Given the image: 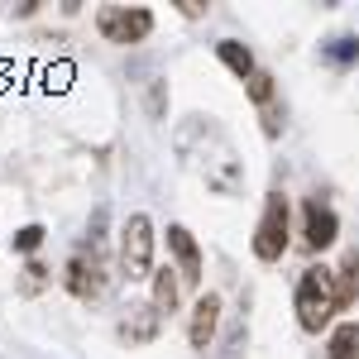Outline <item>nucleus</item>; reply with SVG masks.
<instances>
[{"label": "nucleus", "instance_id": "obj_1", "mask_svg": "<svg viewBox=\"0 0 359 359\" xmlns=\"http://www.w3.org/2000/svg\"><path fill=\"white\" fill-rule=\"evenodd\" d=\"M335 311H340L335 306V273L311 264L302 273V283H297V321H302V331H321Z\"/></svg>", "mask_w": 359, "mask_h": 359}, {"label": "nucleus", "instance_id": "obj_2", "mask_svg": "<svg viewBox=\"0 0 359 359\" xmlns=\"http://www.w3.org/2000/svg\"><path fill=\"white\" fill-rule=\"evenodd\" d=\"M120 273L130 283L154 273V221L144 211H135L125 221V230H120Z\"/></svg>", "mask_w": 359, "mask_h": 359}, {"label": "nucleus", "instance_id": "obj_3", "mask_svg": "<svg viewBox=\"0 0 359 359\" xmlns=\"http://www.w3.org/2000/svg\"><path fill=\"white\" fill-rule=\"evenodd\" d=\"M96 29H101L106 43H144L149 29H154V15L139 10V5H106L96 15Z\"/></svg>", "mask_w": 359, "mask_h": 359}, {"label": "nucleus", "instance_id": "obj_4", "mask_svg": "<svg viewBox=\"0 0 359 359\" xmlns=\"http://www.w3.org/2000/svg\"><path fill=\"white\" fill-rule=\"evenodd\" d=\"M283 249H287V196L269 192L264 216H259V230H254V254L264 264H273V259H283Z\"/></svg>", "mask_w": 359, "mask_h": 359}, {"label": "nucleus", "instance_id": "obj_5", "mask_svg": "<svg viewBox=\"0 0 359 359\" xmlns=\"http://www.w3.org/2000/svg\"><path fill=\"white\" fill-rule=\"evenodd\" d=\"M101 287H106V278H101V259L91 254H72L67 259V292L72 297H82V302H91V297H101Z\"/></svg>", "mask_w": 359, "mask_h": 359}, {"label": "nucleus", "instance_id": "obj_6", "mask_svg": "<svg viewBox=\"0 0 359 359\" xmlns=\"http://www.w3.org/2000/svg\"><path fill=\"white\" fill-rule=\"evenodd\" d=\"M216 326H221V297H216V292H201V297H196V306H192V326H187L192 350H211Z\"/></svg>", "mask_w": 359, "mask_h": 359}, {"label": "nucleus", "instance_id": "obj_7", "mask_svg": "<svg viewBox=\"0 0 359 359\" xmlns=\"http://www.w3.org/2000/svg\"><path fill=\"white\" fill-rule=\"evenodd\" d=\"M158 326H163V311H158L154 302L130 306V316L120 321V340H130V345H144V340H154V335H158Z\"/></svg>", "mask_w": 359, "mask_h": 359}, {"label": "nucleus", "instance_id": "obj_8", "mask_svg": "<svg viewBox=\"0 0 359 359\" xmlns=\"http://www.w3.org/2000/svg\"><path fill=\"white\" fill-rule=\"evenodd\" d=\"M168 249H172L177 264H182V283H196V278H201V249H196L192 230H187V225H168Z\"/></svg>", "mask_w": 359, "mask_h": 359}, {"label": "nucleus", "instance_id": "obj_9", "mask_svg": "<svg viewBox=\"0 0 359 359\" xmlns=\"http://www.w3.org/2000/svg\"><path fill=\"white\" fill-rule=\"evenodd\" d=\"M335 230H340V221H335L331 206L306 201V245H311V249H326V245L335 240Z\"/></svg>", "mask_w": 359, "mask_h": 359}, {"label": "nucleus", "instance_id": "obj_10", "mask_svg": "<svg viewBox=\"0 0 359 359\" xmlns=\"http://www.w3.org/2000/svg\"><path fill=\"white\" fill-rule=\"evenodd\" d=\"M216 53H221V62L235 72V77H245V82L259 72V67H254V53H249L240 39H221V43H216Z\"/></svg>", "mask_w": 359, "mask_h": 359}, {"label": "nucleus", "instance_id": "obj_11", "mask_svg": "<svg viewBox=\"0 0 359 359\" xmlns=\"http://www.w3.org/2000/svg\"><path fill=\"white\" fill-rule=\"evenodd\" d=\"M340 287H335V306H355L359 297V249H350L345 254V264H340Z\"/></svg>", "mask_w": 359, "mask_h": 359}, {"label": "nucleus", "instance_id": "obj_12", "mask_svg": "<svg viewBox=\"0 0 359 359\" xmlns=\"http://www.w3.org/2000/svg\"><path fill=\"white\" fill-rule=\"evenodd\" d=\"M177 297H182V283L172 278V269H158L154 273V306L158 311H177Z\"/></svg>", "mask_w": 359, "mask_h": 359}, {"label": "nucleus", "instance_id": "obj_13", "mask_svg": "<svg viewBox=\"0 0 359 359\" xmlns=\"http://www.w3.org/2000/svg\"><path fill=\"white\" fill-rule=\"evenodd\" d=\"M326 359H359V326H355V321L335 326V335H331V355H326Z\"/></svg>", "mask_w": 359, "mask_h": 359}, {"label": "nucleus", "instance_id": "obj_14", "mask_svg": "<svg viewBox=\"0 0 359 359\" xmlns=\"http://www.w3.org/2000/svg\"><path fill=\"white\" fill-rule=\"evenodd\" d=\"M326 57L340 62V67H345V62H355V57H359V39H331V43H326Z\"/></svg>", "mask_w": 359, "mask_h": 359}, {"label": "nucleus", "instance_id": "obj_15", "mask_svg": "<svg viewBox=\"0 0 359 359\" xmlns=\"http://www.w3.org/2000/svg\"><path fill=\"white\" fill-rule=\"evenodd\" d=\"M249 101H254V106H269V101H273V77H269V72H254V77H249Z\"/></svg>", "mask_w": 359, "mask_h": 359}, {"label": "nucleus", "instance_id": "obj_16", "mask_svg": "<svg viewBox=\"0 0 359 359\" xmlns=\"http://www.w3.org/2000/svg\"><path fill=\"white\" fill-rule=\"evenodd\" d=\"M10 245L20 249V254H34V249L43 245V225H25V230H20V235H15Z\"/></svg>", "mask_w": 359, "mask_h": 359}, {"label": "nucleus", "instance_id": "obj_17", "mask_svg": "<svg viewBox=\"0 0 359 359\" xmlns=\"http://www.w3.org/2000/svg\"><path fill=\"white\" fill-rule=\"evenodd\" d=\"M39 283H43V269H39V264H29V269H25V292H34Z\"/></svg>", "mask_w": 359, "mask_h": 359}]
</instances>
